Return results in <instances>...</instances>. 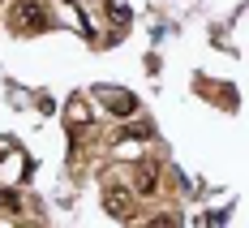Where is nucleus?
Returning a JSON list of instances; mask_svg holds the SVG:
<instances>
[{
  "label": "nucleus",
  "mask_w": 249,
  "mask_h": 228,
  "mask_svg": "<svg viewBox=\"0 0 249 228\" xmlns=\"http://www.w3.org/2000/svg\"><path fill=\"white\" fill-rule=\"evenodd\" d=\"M9 22L18 26V30H43V26H48V9H43L39 0H18V4L9 9Z\"/></svg>",
  "instance_id": "obj_1"
},
{
  "label": "nucleus",
  "mask_w": 249,
  "mask_h": 228,
  "mask_svg": "<svg viewBox=\"0 0 249 228\" xmlns=\"http://www.w3.org/2000/svg\"><path fill=\"white\" fill-rule=\"evenodd\" d=\"M133 207H138V194H133V190H124V185H107V190H103V211H107V215L129 220Z\"/></svg>",
  "instance_id": "obj_2"
},
{
  "label": "nucleus",
  "mask_w": 249,
  "mask_h": 228,
  "mask_svg": "<svg viewBox=\"0 0 249 228\" xmlns=\"http://www.w3.org/2000/svg\"><path fill=\"white\" fill-rule=\"evenodd\" d=\"M155 190H159V168H155V159H138L133 194H138V198H155Z\"/></svg>",
  "instance_id": "obj_3"
},
{
  "label": "nucleus",
  "mask_w": 249,
  "mask_h": 228,
  "mask_svg": "<svg viewBox=\"0 0 249 228\" xmlns=\"http://www.w3.org/2000/svg\"><path fill=\"white\" fill-rule=\"evenodd\" d=\"M124 133H129V138H155V129H150L146 121H133V125L124 129Z\"/></svg>",
  "instance_id": "obj_4"
},
{
  "label": "nucleus",
  "mask_w": 249,
  "mask_h": 228,
  "mask_svg": "<svg viewBox=\"0 0 249 228\" xmlns=\"http://www.w3.org/2000/svg\"><path fill=\"white\" fill-rule=\"evenodd\" d=\"M107 13H112V18H116V22H129V4H121V0H112V4H107Z\"/></svg>",
  "instance_id": "obj_5"
},
{
  "label": "nucleus",
  "mask_w": 249,
  "mask_h": 228,
  "mask_svg": "<svg viewBox=\"0 0 249 228\" xmlns=\"http://www.w3.org/2000/svg\"><path fill=\"white\" fill-rule=\"evenodd\" d=\"M112 112H133V99H129V95H116V99H112Z\"/></svg>",
  "instance_id": "obj_6"
},
{
  "label": "nucleus",
  "mask_w": 249,
  "mask_h": 228,
  "mask_svg": "<svg viewBox=\"0 0 249 228\" xmlns=\"http://www.w3.org/2000/svg\"><path fill=\"white\" fill-rule=\"evenodd\" d=\"M150 228H180L176 215H159V220H150Z\"/></svg>",
  "instance_id": "obj_7"
},
{
  "label": "nucleus",
  "mask_w": 249,
  "mask_h": 228,
  "mask_svg": "<svg viewBox=\"0 0 249 228\" xmlns=\"http://www.w3.org/2000/svg\"><path fill=\"white\" fill-rule=\"evenodd\" d=\"M0 203L9 207V211H22V198H18V194H4V198H0Z\"/></svg>",
  "instance_id": "obj_8"
},
{
  "label": "nucleus",
  "mask_w": 249,
  "mask_h": 228,
  "mask_svg": "<svg viewBox=\"0 0 249 228\" xmlns=\"http://www.w3.org/2000/svg\"><path fill=\"white\" fill-rule=\"evenodd\" d=\"M4 151H9V142H0V155H4Z\"/></svg>",
  "instance_id": "obj_9"
},
{
  "label": "nucleus",
  "mask_w": 249,
  "mask_h": 228,
  "mask_svg": "<svg viewBox=\"0 0 249 228\" xmlns=\"http://www.w3.org/2000/svg\"><path fill=\"white\" fill-rule=\"evenodd\" d=\"M73 4H77V0H73Z\"/></svg>",
  "instance_id": "obj_10"
}]
</instances>
